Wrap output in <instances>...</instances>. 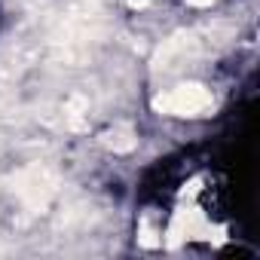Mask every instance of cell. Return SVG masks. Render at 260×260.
<instances>
[{"instance_id":"obj_2","label":"cell","mask_w":260,"mask_h":260,"mask_svg":"<svg viewBox=\"0 0 260 260\" xmlns=\"http://www.w3.org/2000/svg\"><path fill=\"white\" fill-rule=\"evenodd\" d=\"M187 4H190V7H211L214 0H187Z\"/></svg>"},{"instance_id":"obj_1","label":"cell","mask_w":260,"mask_h":260,"mask_svg":"<svg viewBox=\"0 0 260 260\" xmlns=\"http://www.w3.org/2000/svg\"><path fill=\"white\" fill-rule=\"evenodd\" d=\"M153 104H156V110H162L169 116H199L211 107V92L199 83H184L178 89L162 92Z\"/></svg>"}]
</instances>
